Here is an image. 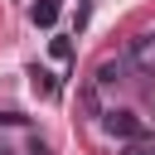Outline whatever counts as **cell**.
Instances as JSON below:
<instances>
[{"mask_svg": "<svg viewBox=\"0 0 155 155\" xmlns=\"http://www.w3.org/2000/svg\"><path fill=\"white\" fill-rule=\"evenodd\" d=\"M102 126H107V131H111L121 145L145 136V126H140V116H136V111H102Z\"/></svg>", "mask_w": 155, "mask_h": 155, "instance_id": "cell-1", "label": "cell"}, {"mask_svg": "<svg viewBox=\"0 0 155 155\" xmlns=\"http://www.w3.org/2000/svg\"><path fill=\"white\" fill-rule=\"evenodd\" d=\"M58 10H63V0H34V5H29V19H34L39 29H53Z\"/></svg>", "mask_w": 155, "mask_h": 155, "instance_id": "cell-2", "label": "cell"}, {"mask_svg": "<svg viewBox=\"0 0 155 155\" xmlns=\"http://www.w3.org/2000/svg\"><path fill=\"white\" fill-rule=\"evenodd\" d=\"M131 58H136V68L155 73V34H140V39L131 44Z\"/></svg>", "mask_w": 155, "mask_h": 155, "instance_id": "cell-3", "label": "cell"}, {"mask_svg": "<svg viewBox=\"0 0 155 155\" xmlns=\"http://www.w3.org/2000/svg\"><path fill=\"white\" fill-rule=\"evenodd\" d=\"M29 87H34L39 97H58V78H53L48 68H39V63L29 68Z\"/></svg>", "mask_w": 155, "mask_h": 155, "instance_id": "cell-4", "label": "cell"}, {"mask_svg": "<svg viewBox=\"0 0 155 155\" xmlns=\"http://www.w3.org/2000/svg\"><path fill=\"white\" fill-rule=\"evenodd\" d=\"M111 82H121V63H116V58L97 63V78H92V87H111Z\"/></svg>", "mask_w": 155, "mask_h": 155, "instance_id": "cell-5", "label": "cell"}, {"mask_svg": "<svg viewBox=\"0 0 155 155\" xmlns=\"http://www.w3.org/2000/svg\"><path fill=\"white\" fill-rule=\"evenodd\" d=\"M48 53H53L58 63H68V58H73V39H63V34H58V39H48Z\"/></svg>", "mask_w": 155, "mask_h": 155, "instance_id": "cell-6", "label": "cell"}, {"mask_svg": "<svg viewBox=\"0 0 155 155\" xmlns=\"http://www.w3.org/2000/svg\"><path fill=\"white\" fill-rule=\"evenodd\" d=\"M121 155H155V140H145V136H140V140H126Z\"/></svg>", "mask_w": 155, "mask_h": 155, "instance_id": "cell-7", "label": "cell"}, {"mask_svg": "<svg viewBox=\"0 0 155 155\" xmlns=\"http://www.w3.org/2000/svg\"><path fill=\"white\" fill-rule=\"evenodd\" d=\"M29 155H53V145H48V140H39V136H34V140H29Z\"/></svg>", "mask_w": 155, "mask_h": 155, "instance_id": "cell-8", "label": "cell"}]
</instances>
